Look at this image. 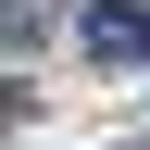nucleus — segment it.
<instances>
[{
	"instance_id": "2",
	"label": "nucleus",
	"mask_w": 150,
	"mask_h": 150,
	"mask_svg": "<svg viewBox=\"0 0 150 150\" xmlns=\"http://www.w3.org/2000/svg\"><path fill=\"white\" fill-rule=\"evenodd\" d=\"M63 25V0H0V38H13V50H25V38H50Z\"/></svg>"
},
{
	"instance_id": "1",
	"label": "nucleus",
	"mask_w": 150,
	"mask_h": 150,
	"mask_svg": "<svg viewBox=\"0 0 150 150\" xmlns=\"http://www.w3.org/2000/svg\"><path fill=\"white\" fill-rule=\"evenodd\" d=\"M75 50L100 75H150V0H88L75 13Z\"/></svg>"
}]
</instances>
